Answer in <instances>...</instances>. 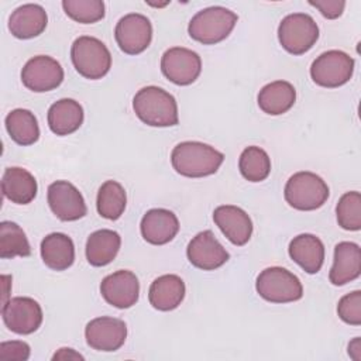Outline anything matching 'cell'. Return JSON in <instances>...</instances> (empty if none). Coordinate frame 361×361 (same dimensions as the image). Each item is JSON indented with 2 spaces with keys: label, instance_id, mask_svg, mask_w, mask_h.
Returning <instances> with one entry per match:
<instances>
[{
  "label": "cell",
  "instance_id": "cell-6",
  "mask_svg": "<svg viewBox=\"0 0 361 361\" xmlns=\"http://www.w3.org/2000/svg\"><path fill=\"white\" fill-rule=\"evenodd\" d=\"M258 295L271 303L296 302L303 296L299 278L282 267H269L259 272L255 282Z\"/></svg>",
  "mask_w": 361,
  "mask_h": 361
},
{
  "label": "cell",
  "instance_id": "cell-30",
  "mask_svg": "<svg viewBox=\"0 0 361 361\" xmlns=\"http://www.w3.org/2000/svg\"><path fill=\"white\" fill-rule=\"evenodd\" d=\"M238 169L247 180L261 182L267 179L271 172V158L257 145L247 147L240 155Z\"/></svg>",
  "mask_w": 361,
  "mask_h": 361
},
{
  "label": "cell",
  "instance_id": "cell-17",
  "mask_svg": "<svg viewBox=\"0 0 361 361\" xmlns=\"http://www.w3.org/2000/svg\"><path fill=\"white\" fill-rule=\"evenodd\" d=\"M213 220L221 233L234 245H244L252 234V221L250 216L238 206L223 204L214 209Z\"/></svg>",
  "mask_w": 361,
  "mask_h": 361
},
{
  "label": "cell",
  "instance_id": "cell-26",
  "mask_svg": "<svg viewBox=\"0 0 361 361\" xmlns=\"http://www.w3.org/2000/svg\"><path fill=\"white\" fill-rule=\"evenodd\" d=\"M121 237L117 231L102 228L92 233L86 241V258L93 267L110 264L118 254Z\"/></svg>",
  "mask_w": 361,
  "mask_h": 361
},
{
  "label": "cell",
  "instance_id": "cell-5",
  "mask_svg": "<svg viewBox=\"0 0 361 361\" xmlns=\"http://www.w3.org/2000/svg\"><path fill=\"white\" fill-rule=\"evenodd\" d=\"M71 58L78 73L90 80L102 79L111 68L109 48L100 39L89 35H82L73 41Z\"/></svg>",
  "mask_w": 361,
  "mask_h": 361
},
{
  "label": "cell",
  "instance_id": "cell-31",
  "mask_svg": "<svg viewBox=\"0 0 361 361\" xmlns=\"http://www.w3.org/2000/svg\"><path fill=\"white\" fill-rule=\"evenodd\" d=\"M31 247L24 230L13 221L0 223V257H28Z\"/></svg>",
  "mask_w": 361,
  "mask_h": 361
},
{
  "label": "cell",
  "instance_id": "cell-20",
  "mask_svg": "<svg viewBox=\"0 0 361 361\" xmlns=\"http://www.w3.org/2000/svg\"><path fill=\"white\" fill-rule=\"evenodd\" d=\"M48 16L42 6L28 3L17 7L8 18L10 32L20 39H30L44 32Z\"/></svg>",
  "mask_w": 361,
  "mask_h": 361
},
{
  "label": "cell",
  "instance_id": "cell-9",
  "mask_svg": "<svg viewBox=\"0 0 361 361\" xmlns=\"http://www.w3.org/2000/svg\"><path fill=\"white\" fill-rule=\"evenodd\" d=\"M161 71L172 83L186 86L199 78L202 72V59L199 54L192 49L173 47L164 52L161 58Z\"/></svg>",
  "mask_w": 361,
  "mask_h": 361
},
{
  "label": "cell",
  "instance_id": "cell-28",
  "mask_svg": "<svg viewBox=\"0 0 361 361\" xmlns=\"http://www.w3.org/2000/svg\"><path fill=\"white\" fill-rule=\"evenodd\" d=\"M7 133L18 145H32L39 138L38 121L32 111L27 109L11 110L4 120Z\"/></svg>",
  "mask_w": 361,
  "mask_h": 361
},
{
  "label": "cell",
  "instance_id": "cell-36",
  "mask_svg": "<svg viewBox=\"0 0 361 361\" xmlns=\"http://www.w3.org/2000/svg\"><path fill=\"white\" fill-rule=\"evenodd\" d=\"M309 4L316 7L329 20L338 18L345 7V1L343 0H309Z\"/></svg>",
  "mask_w": 361,
  "mask_h": 361
},
{
  "label": "cell",
  "instance_id": "cell-18",
  "mask_svg": "<svg viewBox=\"0 0 361 361\" xmlns=\"http://www.w3.org/2000/svg\"><path fill=\"white\" fill-rule=\"evenodd\" d=\"M140 230L147 243L164 245L178 234L179 220L168 209H151L142 216Z\"/></svg>",
  "mask_w": 361,
  "mask_h": 361
},
{
  "label": "cell",
  "instance_id": "cell-1",
  "mask_svg": "<svg viewBox=\"0 0 361 361\" xmlns=\"http://www.w3.org/2000/svg\"><path fill=\"white\" fill-rule=\"evenodd\" d=\"M223 161V152L200 141L179 142L171 152L173 169L186 178H203L213 175L217 172Z\"/></svg>",
  "mask_w": 361,
  "mask_h": 361
},
{
  "label": "cell",
  "instance_id": "cell-29",
  "mask_svg": "<svg viewBox=\"0 0 361 361\" xmlns=\"http://www.w3.org/2000/svg\"><path fill=\"white\" fill-rule=\"evenodd\" d=\"M127 196L124 188L117 180H106L96 199V207L102 217L107 220H117L124 213Z\"/></svg>",
  "mask_w": 361,
  "mask_h": 361
},
{
  "label": "cell",
  "instance_id": "cell-7",
  "mask_svg": "<svg viewBox=\"0 0 361 361\" xmlns=\"http://www.w3.org/2000/svg\"><path fill=\"white\" fill-rule=\"evenodd\" d=\"M319 38V27L306 13H292L282 18L278 27V39L292 55L307 52Z\"/></svg>",
  "mask_w": 361,
  "mask_h": 361
},
{
  "label": "cell",
  "instance_id": "cell-16",
  "mask_svg": "<svg viewBox=\"0 0 361 361\" xmlns=\"http://www.w3.org/2000/svg\"><path fill=\"white\" fill-rule=\"evenodd\" d=\"M100 293L109 305L117 309H128L137 303L140 296L138 278L127 269L116 271L102 281Z\"/></svg>",
  "mask_w": 361,
  "mask_h": 361
},
{
  "label": "cell",
  "instance_id": "cell-33",
  "mask_svg": "<svg viewBox=\"0 0 361 361\" xmlns=\"http://www.w3.org/2000/svg\"><path fill=\"white\" fill-rule=\"evenodd\" d=\"M62 7L68 17L80 24H93L104 17L102 0H63Z\"/></svg>",
  "mask_w": 361,
  "mask_h": 361
},
{
  "label": "cell",
  "instance_id": "cell-21",
  "mask_svg": "<svg viewBox=\"0 0 361 361\" xmlns=\"http://www.w3.org/2000/svg\"><path fill=\"white\" fill-rule=\"evenodd\" d=\"M290 258L307 274H317L324 262V244L314 234H299L289 243Z\"/></svg>",
  "mask_w": 361,
  "mask_h": 361
},
{
  "label": "cell",
  "instance_id": "cell-2",
  "mask_svg": "<svg viewBox=\"0 0 361 361\" xmlns=\"http://www.w3.org/2000/svg\"><path fill=\"white\" fill-rule=\"evenodd\" d=\"M133 109L137 117L151 127H172L179 121L175 97L158 86L140 89L133 99Z\"/></svg>",
  "mask_w": 361,
  "mask_h": 361
},
{
  "label": "cell",
  "instance_id": "cell-35",
  "mask_svg": "<svg viewBox=\"0 0 361 361\" xmlns=\"http://www.w3.org/2000/svg\"><path fill=\"white\" fill-rule=\"evenodd\" d=\"M30 345L25 341H3L0 344V360L25 361L30 358Z\"/></svg>",
  "mask_w": 361,
  "mask_h": 361
},
{
  "label": "cell",
  "instance_id": "cell-24",
  "mask_svg": "<svg viewBox=\"0 0 361 361\" xmlns=\"http://www.w3.org/2000/svg\"><path fill=\"white\" fill-rule=\"evenodd\" d=\"M44 264L54 271H65L75 261V245L63 233H51L41 241Z\"/></svg>",
  "mask_w": 361,
  "mask_h": 361
},
{
  "label": "cell",
  "instance_id": "cell-13",
  "mask_svg": "<svg viewBox=\"0 0 361 361\" xmlns=\"http://www.w3.org/2000/svg\"><path fill=\"white\" fill-rule=\"evenodd\" d=\"M48 204L62 221H75L86 216L87 207L82 193L68 180H56L48 186Z\"/></svg>",
  "mask_w": 361,
  "mask_h": 361
},
{
  "label": "cell",
  "instance_id": "cell-4",
  "mask_svg": "<svg viewBox=\"0 0 361 361\" xmlns=\"http://www.w3.org/2000/svg\"><path fill=\"white\" fill-rule=\"evenodd\" d=\"M285 200L296 210H316L322 207L329 197L327 183L316 173L300 171L293 173L285 185Z\"/></svg>",
  "mask_w": 361,
  "mask_h": 361
},
{
  "label": "cell",
  "instance_id": "cell-12",
  "mask_svg": "<svg viewBox=\"0 0 361 361\" xmlns=\"http://www.w3.org/2000/svg\"><path fill=\"white\" fill-rule=\"evenodd\" d=\"M63 80L61 63L47 55H38L27 61L21 71L23 85L37 93L56 89Z\"/></svg>",
  "mask_w": 361,
  "mask_h": 361
},
{
  "label": "cell",
  "instance_id": "cell-23",
  "mask_svg": "<svg viewBox=\"0 0 361 361\" xmlns=\"http://www.w3.org/2000/svg\"><path fill=\"white\" fill-rule=\"evenodd\" d=\"M37 180L31 172L20 166H10L1 178V192L6 199L17 204H28L37 196Z\"/></svg>",
  "mask_w": 361,
  "mask_h": 361
},
{
  "label": "cell",
  "instance_id": "cell-22",
  "mask_svg": "<svg viewBox=\"0 0 361 361\" xmlns=\"http://www.w3.org/2000/svg\"><path fill=\"white\" fill-rule=\"evenodd\" d=\"M185 282L180 276L166 274L158 276L149 286L148 300L151 306L161 312H169L176 309L185 298Z\"/></svg>",
  "mask_w": 361,
  "mask_h": 361
},
{
  "label": "cell",
  "instance_id": "cell-15",
  "mask_svg": "<svg viewBox=\"0 0 361 361\" xmlns=\"http://www.w3.org/2000/svg\"><path fill=\"white\" fill-rule=\"evenodd\" d=\"M85 338L93 350L116 351L127 338V326L117 317H96L86 324Z\"/></svg>",
  "mask_w": 361,
  "mask_h": 361
},
{
  "label": "cell",
  "instance_id": "cell-34",
  "mask_svg": "<svg viewBox=\"0 0 361 361\" xmlns=\"http://www.w3.org/2000/svg\"><path fill=\"white\" fill-rule=\"evenodd\" d=\"M338 317L351 326L361 324V292L353 290L344 295L337 305Z\"/></svg>",
  "mask_w": 361,
  "mask_h": 361
},
{
  "label": "cell",
  "instance_id": "cell-10",
  "mask_svg": "<svg viewBox=\"0 0 361 361\" xmlns=\"http://www.w3.org/2000/svg\"><path fill=\"white\" fill-rule=\"evenodd\" d=\"M114 37L118 48L128 55L144 52L152 39L151 21L140 14L130 13L118 20L114 28Z\"/></svg>",
  "mask_w": 361,
  "mask_h": 361
},
{
  "label": "cell",
  "instance_id": "cell-32",
  "mask_svg": "<svg viewBox=\"0 0 361 361\" xmlns=\"http://www.w3.org/2000/svg\"><path fill=\"white\" fill-rule=\"evenodd\" d=\"M336 214L338 226L348 231H358L361 228V195L357 190L344 193L337 206Z\"/></svg>",
  "mask_w": 361,
  "mask_h": 361
},
{
  "label": "cell",
  "instance_id": "cell-25",
  "mask_svg": "<svg viewBox=\"0 0 361 361\" xmlns=\"http://www.w3.org/2000/svg\"><path fill=\"white\" fill-rule=\"evenodd\" d=\"M83 123V107L73 99H61L48 110V126L56 135H69Z\"/></svg>",
  "mask_w": 361,
  "mask_h": 361
},
{
  "label": "cell",
  "instance_id": "cell-19",
  "mask_svg": "<svg viewBox=\"0 0 361 361\" xmlns=\"http://www.w3.org/2000/svg\"><path fill=\"white\" fill-rule=\"evenodd\" d=\"M361 274V248L351 241H341L334 247V261L329 274L333 285L341 286Z\"/></svg>",
  "mask_w": 361,
  "mask_h": 361
},
{
  "label": "cell",
  "instance_id": "cell-3",
  "mask_svg": "<svg viewBox=\"0 0 361 361\" xmlns=\"http://www.w3.org/2000/svg\"><path fill=\"white\" fill-rule=\"evenodd\" d=\"M237 20L238 17L234 11L221 6H212L192 17L188 32L192 39L203 45H213L230 35Z\"/></svg>",
  "mask_w": 361,
  "mask_h": 361
},
{
  "label": "cell",
  "instance_id": "cell-38",
  "mask_svg": "<svg viewBox=\"0 0 361 361\" xmlns=\"http://www.w3.org/2000/svg\"><path fill=\"white\" fill-rule=\"evenodd\" d=\"M361 340L360 337H355L350 344H348V354L355 360L360 361L361 360Z\"/></svg>",
  "mask_w": 361,
  "mask_h": 361
},
{
  "label": "cell",
  "instance_id": "cell-11",
  "mask_svg": "<svg viewBox=\"0 0 361 361\" xmlns=\"http://www.w3.org/2000/svg\"><path fill=\"white\" fill-rule=\"evenodd\" d=\"M1 317L13 333L31 334L39 329L44 316L37 300L28 296H17L3 303Z\"/></svg>",
  "mask_w": 361,
  "mask_h": 361
},
{
  "label": "cell",
  "instance_id": "cell-8",
  "mask_svg": "<svg viewBox=\"0 0 361 361\" xmlns=\"http://www.w3.org/2000/svg\"><path fill=\"white\" fill-rule=\"evenodd\" d=\"M354 72V59L338 49L320 54L310 66L313 82L322 87H338L345 85Z\"/></svg>",
  "mask_w": 361,
  "mask_h": 361
},
{
  "label": "cell",
  "instance_id": "cell-27",
  "mask_svg": "<svg viewBox=\"0 0 361 361\" xmlns=\"http://www.w3.org/2000/svg\"><path fill=\"white\" fill-rule=\"evenodd\" d=\"M259 109L271 116L286 113L296 100V90L292 83L286 80H275L265 85L258 93Z\"/></svg>",
  "mask_w": 361,
  "mask_h": 361
},
{
  "label": "cell",
  "instance_id": "cell-14",
  "mask_svg": "<svg viewBox=\"0 0 361 361\" xmlns=\"http://www.w3.org/2000/svg\"><path fill=\"white\" fill-rule=\"evenodd\" d=\"M186 255L193 267L203 271L217 269L230 259V254L210 230L197 233L189 241Z\"/></svg>",
  "mask_w": 361,
  "mask_h": 361
},
{
  "label": "cell",
  "instance_id": "cell-37",
  "mask_svg": "<svg viewBox=\"0 0 361 361\" xmlns=\"http://www.w3.org/2000/svg\"><path fill=\"white\" fill-rule=\"evenodd\" d=\"M52 360H83V355L76 353L73 348H59L52 355Z\"/></svg>",
  "mask_w": 361,
  "mask_h": 361
}]
</instances>
